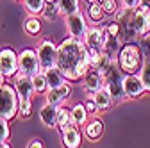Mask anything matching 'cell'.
I'll use <instances>...</instances> for the list:
<instances>
[{
    "label": "cell",
    "instance_id": "cell-21",
    "mask_svg": "<svg viewBox=\"0 0 150 148\" xmlns=\"http://www.w3.org/2000/svg\"><path fill=\"white\" fill-rule=\"evenodd\" d=\"M88 116L89 113L86 111V105L84 104H75L71 107V120H73V125H77V127H84L88 123Z\"/></svg>",
    "mask_w": 150,
    "mask_h": 148
},
{
    "label": "cell",
    "instance_id": "cell-41",
    "mask_svg": "<svg viewBox=\"0 0 150 148\" xmlns=\"http://www.w3.org/2000/svg\"><path fill=\"white\" fill-rule=\"evenodd\" d=\"M88 4H95V2H100V0H86Z\"/></svg>",
    "mask_w": 150,
    "mask_h": 148
},
{
    "label": "cell",
    "instance_id": "cell-14",
    "mask_svg": "<svg viewBox=\"0 0 150 148\" xmlns=\"http://www.w3.org/2000/svg\"><path fill=\"white\" fill-rule=\"evenodd\" d=\"M13 86L16 89L20 100H32V97L36 95L34 86H32V79L23 75V73H18V75L13 79Z\"/></svg>",
    "mask_w": 150,
    "mask_h": 148
},
{
    "label": "cell",
    "instance_id": "cell-15",
    "mask_svg": "<svg viewBox=\"0 0 150 148\" xmlns=\"http://www.w3.org/2000/svg\"><path fill=\"white\" fill-rule=\"evenodd\" d=\"M82 130H81V127L77 125H70L66 128H63L61 130V139H63V146L64 148H81L82 144Z\"/></svg>",
    "mask_w": 150,
    "mask_h": 148
},
{
    "label": "cell",
    "instance_id": "cell-5",
    "mask_svg": "<svg viewBox=\"0 0 150 148\" xmlns=\"http://www.w3.org/2000/svg\"><path fill=\"white\" fill-rule=\"evenodd\" d=\"M18 68H20V73H23L27 77H32L36 73L43 71L41 64H40V57H38V52L34 48H23L18 54Z\"/></svg>",
    "mask_w": 150,
    "mask_h": 148
},
{
    "label": "cell",
    "instance_id": "cell-10",
    "mask_svg": "<svg viewBox=\"0 0 150 148\" xmlns=\"http://www.w3.org/2000/svg\"><path fill=\"white\" fill-rule=\"evenodd\" d=\"M123 91H125V97L129 100H136L139 97H143L146 93L145 84L139 77V73H129V75H123Z\"/></svg>",
    "mask_w": 150,
    "mask_h": 148
},
{
    "label": "cell",
    "instance_id": "cell-19",
    "mask_svg": "<svg viewBox=\"0 0 150 148\" xmlns=\"http://www.w3.org/2000/svg\"><path fill=\"white\" fill-rule=\"evenodd\" d=\"M86 18L93 23V25H100L105 18H107V14L104 13V9H102V6H100V2H95V4H88V9H86Z\"/></svg>",
    "mask_w": 150,
    "mask_h": 148
},
{
    "label": "cell",
    "instance_id": "cell-28",
    "mask_svg": "<svg viewBox=\"0 0 150 148\" xmlns=\"http://www.w3.org/2000/svg\"><path fill=\"white\" fill-rule=\"evenodd\" d=\"M57 16H61L59 4H47L43 13H41V18H45V20H48V22H54Z\"/></svg>",
    "mask_w": 150,
    "mask_h": 148
},
{
    "label": "cell",
    "instance_id": "cell-38",
    "mask_svg": "<svg viewBox=\"0 0 150 148\" xmlns=\"http://www.w3.org/2000/svg\"><path fill=\"white\" fill-rule=\"evenodd\" d=\"M6 84V77H4V73L0 71V86H4Z\"/></svg>",
    "mask_w": 150,
    "mask_h": 148
},
{
    "label": "cell",
    "instance_id": "cell-13",
    "mask_svg": "<svg viewBox=\"0 0 150 148\" xmlns=\"http://www.w3.org/2000/svg\"><path fill=\"white\" fill-rule=\"evenodd\" d=\"M70 84H71V82H68V80H66L63 86H57V87L48 89V91H47V95H45L47 104L57 105V107L64 105V102L71 97V86H70Z\"/></svg>",
    "mask_w": 150,
    "mask_h": 148
},
{
    "label": "cell",
    "instance_id": "cell-3",
    "mask_svg": "<svg viewBox=\"0 0 150 148\" xmlns=\"http://www.w3.org/2000/svg\"><path fill=\"white\" fill-rule=\"evenodd\" d=\"M18 107H20V97L13 84L0 86V118L7 121L14 120L18 116Z\"/></svg>",
    "mask_w": 150,
    "mask_h": 148
},
{
    "label": "cell",
    "instance_id": "cell-9",
    "mask_svg": "<svg viewBox=\"0 0 150 148\" xmlns=\"http://www.w3.org/2000/svg\"><path fill=\"white\" fill-rule=\"evenodd\" d=\"M105 87V79L104 75L97 70V68H89L86 71V75L82 79V89L88 98H93L95 97V93H98V91Z\"/></svg>",
    "mask_w": 150,
    "mask_h": 148
},
{
    "label": "cell",
    "instance_id": "cell-22",
    "mask_svg": "<svg viewBox=\"0 0 150 148\" xmlns=\"http://www.w3.org/2000/svg\"><path fill=\"white\" fill-rule=\"evenodd\" d=\"M45 77H47V82H48V87H57V86H63L66 82L64 75L61 73V70L57 66H54L50 70H45Z\"/></svg>",
    "mask_w": 150,
    "mask_h": 148
},
{
    "label": "cell",
    "instance_id": "cell-24",
    "mask_svg": "<svg viewBox=\"0 0 150 148\" xmlns=\"http://www.w3.org/2000/svg\"><path fill=\"white\" fill-rule=\"evenodd\" d=\"M30 79H32V86H34L36 95H47V91L50 87H48V82H47V77H45V71L36 73V75H32Z\"/></svg>",
    "mask_w": 150,
    "mask_h": 148
},
{
    "label": "cell",
    "instance_id": "cell-35",
    "mask_svg": "<svg viewBox=\"0 0 150 148\" xmlns=\"http://www.w3.org/2000/svg\"><path fill=\"white\" fill-rule=\"evenodd\" d=\"M84 105H86V111H88L89 114L98 113V107H97V104H95V100H93V98H88V100L84 102Z\"/></svg>",
    "mask_w": 150,
    "mask_h": 148
},
{
    "label": "cell",
    "instance_id": "cell-37",
    "mask_svg": "<svg viewBox=\"0 0 150 148\" xmlns=\"http://www.w3.org/2000/svg\"><path fill=\"white\" fill-rule=\"evenodd\" d=\"M27 148H45V144H43L40 139H32V141L27 144Z\"/></svg>",
    "mask_w": 150,
    "mask_h": 148
},
{
    "label": "cell",
    "instance_id": "cell-25",
    "mask_svg": "<svg viewBox=\"0 0 150 148\" xmlns=\"http://www.w3.org/2000/svg\"><path fill=\"white\" fill-rule=\"evenodd\" d=\"M22 4L30 16H40L47 6V0H23Z\"/></svg>",
    "mask_w": 150,
    "mask_h": 148
},
{
    "label": "cell",
    "instance_id": "cell-18",
    "mask_svg": "<svg viewBox=\"0 0 150 148\" xmlns=\"http://www.w3.org/2000/svg\"><path fill=\"white\" fill-rule=\"evenodd\" d=\"M120 48H122V39L116 38V36H109V34L105 32V41H104V48H102V52L107 55V57L116 59Z\"/></svg>",
    "mask_w": 150,
    "mask_h": 148
},
{
    "label": "cell",
    "instance_id": "cell-12",
    "mask_svg": "<svg viewBox=\"0 0 150 148\" xmlns=\"http://www.w3.org/2000/svg\"><path fill=\"white\" fill-rule=\"evenodd\" d=\"M134 27L139 38L150 34V6L139 4L134 9Z\"/></svg>",
    "mask_w": 150,
    "mask_h": 148
},
{
    "label": "cell",
    "instance_id": "cell-16",
    "mask_svg": "<svg viewBox=\"0 0 150 148\" xmlns=\"http://www.w3.org/2000/svg\"><path fill=\"white\" fill-rule=\"evenodd\" d=\"M57 113H59V107L57 105L45 104L40 109V121L47 128H57Z\"/></svg>",
    "mask_w": 150,
    "mask_h": 148
},
{
    "label": "cell",
    "instance_id": "cell-42",
    "mask_svg": "<svg viewBox=\"0 0 150 148\" xmlns=\"http://www.w3.org/2000/svg\"><path fill=\"white\" fill-rule=\"evenodd\" d=\"M14 2H23V0H14Z\"/></svg>",
    "mask_w": 150,
    "mask_h": 148
},
{
    "label": "cell",
    "instance_id": "cell-7",
    "mask_svg": "<svg viewBox=\"0 0 150 148\" xmlns=\"http://www.w3.org/2000/svg\"><path fill=\"white\" fill-rule=\"evenodd\" d=\"M64 27H66V30H68V36H70V38H77V39H84V36H86V32H88V29H89L88 18L84 16L82 11L64 16Z\"/></svg>",
    "mask_w": 150,
    "mask_h": 148
},
{
    "label": "cell",
    "instance_id": "cell-29",
    "mask_svg": "<svg viewBox=\"0 0 150 148\" xmlns=\"http://www.w3.org/2000/svg\"><path fill=\"white\" fill-rule=\"evenodd\" d=\"M139 77L145 84V89H146V93H150V57H145V63L139 70Z\"/></svg>",
    "mask_w": 150,
    "mask_h": 148
},
{
    "label": "cell",
    "instance_id": "cell-2",
    "mask_svg": "<svg viewBox=\"0 0 150 148\" xmlns=\"http://www.w3.org/2000/svg\"><path fill=\"white\" fill-rule=\"evenodd\" d=\"M118 68L123 71V75H129V73H139L143 63H145V55L139 48V45L136 43H123L118 57H116Z\"/></svg>",
    "mask_w": 150,
    "mask_h": 148
},
{
    "label": "cell",
    "instance_id": "cell-30",
    "mask_svg": "<svg viewBox=\"0 0 150 148\" xmlns=\"http://www.w3.org/2000/svg\"><path fill=\"white\" fill-rule=\"evenodd\" d=\"M32 114V100H20V107H18V116L22 120H29Z\"/></svg>",
    "mask_w": 150,
    "mask_h": 148
},
{
    "label": "cell",
    "instance_id": "cell-20",
    "mask_svg": "<svg viewBox=\"0 0 150 148\" xmlns=\"http://www.w3.org/2000/svg\"><path fill=\"white\" fill-rule=\"evenodd\" d=\"M93 100H95L98 111H109L112 107V104H115V100H112V97H111V93L107 91V87H102L98 93H95Z\"/></svg>",
    "mask_w": 150,
    "mask_h": 148
},
{
    "label": "cell",
    "instance_id": "cell-34",
    "mask_svg": "<svg viewBox=\"0 0 150 148\" xmlns=\"http://www.w3.org/2000/svg\"><path fill=\"white\" fill-rule=\"evenodd\" d=\"M139 48H141V52H143L145 57H150V34H146V36H143V38H141Z\"/></svg>",
    "mask_w": 150,
    "mask_h": 148
},
{
    "label": "cell",
    "instance_id": "cell-26",
    "mask_svg": "<svg viewBox=\"0 0 150 148\" xmlns=\"http://www.w3.org/2000/svg\"><path fill=\"white\" fill-rule=\"evenodd\" d=\"M71 123H73V120H71V109L61 105L59 107V113H57V130L61 132L63 128L70 127Z\"/></svg>",
    "mask_w": 150,
    "mask_h": 148
},
{
    "label": "cell",
    "instance_id": "cell-39",
    "mask_svg": "<svg viewBox=\"0 0 150 148\" xmlns=\"http://www.w3.org/2000/svg\"><path fill=\"white\" fill-rule=\"evenodd\" d=\"M0 148H11L9 143H0Z\"/></svg>",
    "mask_w": 150,
    "mask_h": 148
},
{
    "label": "cell",
    "instance_id": "cell-6",
    "mask_svg": "<svg viewBox=\"0 0 150 148\" xmlns=\"http://www.w3.org/2000/svg\"><path fill=\"white\" fill-rule=\"evenodd\" d=\"M38 57H40V64L41 70H50L57 64V45H55L52 39H41L38 43Z\"/></svg>",
    "mask_w": 150,
    "mask_h": 148
},
{
    "label": "cell",
    "instance_id": "cell-32",
    "mask_svg": "<svg viewBox=\"0 0 150 148\" xmlns=\"http://www.w3.org/2000/svg\"><path fill=\"white\" fill-rule=\"evenodd\" d=\"M11 137V128H9V121L0 118V143H7V139Z\"/></svg>",
    "mask_w": 150,
    "mask_h": 148
},
{
    "label": "cell",
    "instance_id": "cell-8",
    "mask_svg": "<svg viewBox=\"0 0 150 148\" xmlns=\"http://www.w3.org/2000/svg\"><path fill=\"white\" fill-rule=\"evenodd\" d=\"M0 71L4 73L6 79H14L20 73V68H18V54L9 47L0 48Z\"/></svg>",
    "mask_w": 150,
    "mask_h": 148
},
{
    "label": "cell",
    "instance_id": "cell-27",
    "mask_svg": "<svg viewBox=\"0 0 150 148\" xmlns=\"http://www.w3.org/2000/svg\"><path fill=\"white\" fill-rule=\"evenodd\" d=\"M59 9H61V16H68L73 13L81 11V0H59Z\"/></svg>",
    "mask_w": 150,
    "mask_h": 148
},
{
    "label": "cell",
    "instance_id": "cell-17",
    "mask_svg": "<svg viewBox=\"0 0 150 148\" xmlns=\"http://www.w3.org/2000/svg\"><path fill=\"white\" fill-rule=\"evenodd\" d=\"M82 134L88 141H98L104 134V123L100 118H93V120H88V123L84 125L82 128Z\"/></svg>",
    "mask_w": 150,
    "mask_h": 148
},
{
    "label": "cell",
    "instance_id": "cell-11",
    "mask_svg": "<svg viewBox=\"0 0 150 148\" xmlns=\"http://www.w3.org/2000/svg\"><path fill=\"white\" fill-rule=\"evenodd\" d=\"M84 45L88 47V50H100L104 48V41H105V27L102 25H91L84 36Z\"/></svg>",
    "mask_w": 150,
    "mask_h": 148
},
{
    "label": "cell",
    "instance_id": "cell-4",
    "mask_svg": "<svg viewBox=\"0 0 150 148\" xmlns=\"http://www.w3.org/2000/svg\"><path fill=\"white\" fill-rule=\"evenodd\" d=\"M115 20L120 23L122 27V34H120V39L123 43H134L136 38H139L136 27H134V9H125L120 7V11L115 14Z\"/></svg>",
    "mask_w": 150,
    "mask_h": 148
},
{
    "label": "cell",
    "instance_id": "cell-40",
    "mask_svg": "<svg viewBox=\"0 0 150 148\" xmlns=\"http://www.w3.org/2000/svg\"><path fill=\"white\" fill-rule=\"evenodd\" d=\"M141 4H145V6H150V0H141Z\"/></svg>",
    "mask_w": 150,
    "mask_h": 148
},
{
    "label": "cell",
    "instance_id": "cell-33",
    "mask_svg": "<svg viewBox=\"0 0 150 148\" xmlns=\"http://www.w3.org/2000/svg\"><path fill=\"white\" fill-rule=\"evenodd\" d=\"M105 27V32L109 34V36H116V38H120V34H122V27H120V23L116 22V20H112V22H109L107 25H104Z\"/></svg>",
    "mask_w": 150,
    "mask_h": 148
},
{
    "label": "cell",
    "instance_id": "cell-1",
    "mask_svg": "<svg viewBox=\"0 0 150 148\" xmlns=\"http://www.w3.org/2000/svg\"><path fill=\"white\" fill-rule=\"evenodd\" d=\"M57 66L68 82H82L86 71L91 68L89 50L82 39L64 38L57 45Z\"/></svg>",
    "mask_w": 150,
    "mask_h": 148
},
{
    "label": "cell",
    "instance_id": "cell-31",
    "mask_svg": "<svg viewBox=\"0 0 150 148\" xmlns=\"http://www.w3.org/2000/svg\"><path fill=\"white\" fill-rule=\"evenodd\" d=\"M100 6L104 9V13L107 16H112L120 11V6H118V0H100Z\"/></svg>",
    "mask_w": 150,
    "mask_h": 148
},
{
    "label": "cell",
    "instance_id": "cell-36",
    "mask_svg": "<svg viewBox=\"0 0 150 148\" xmlns=\"http://www.w3.org/2000/svg\"><path fill=\"white\" fill-rule=\"evenodd\" d=\"M120 2H122V7L125 9H136L141 4V0H120Z\"/></svg>",
    "mask_w": 150,
    "mask_h": 148
},
{
    "label": "cell",
    "instance_id": "cell-23",
    "mask_svg": "<svg viewBox=\"0 0 150 148\" xmlns=\"http://www.w3.org/2000/svg\"><path fill=\"white\" fill-rule=\"evenodd\" d=\"M23 30L29 36H40L41 34V18L40 16H27L23 22Z\"/></svg>",
    "mask_w": 150,
    "mask_h": 148
}]
</instances>
